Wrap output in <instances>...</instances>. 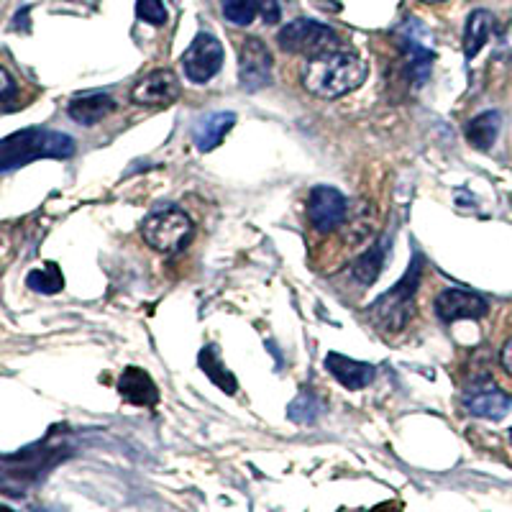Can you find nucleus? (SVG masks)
I'll return each instance as SVG.
<instances>
[{
  "instance_id": "393cba45",
  "label": "nucleus",
  "mask_w": 512,
  "mask_h": 512,
  "mask_svg": "<svg viewBox=\"0 0 512 512\" xmlns=\"http://www.w3.org/2000/svg\"><path fill=\"white\" fill-rule=\"evenodd\" d=\"M423 3H443V0H423Z\"/></svg>"
},
{
  "instance_id": "f8f14e48",
  "label": "nucleus",
  "mask_w": 512,
  "mask_h": 512,
  "mask_svg": "<svg viewBox=\"0 0 512 512\" xmlns=\"http://www.w3.org/2000/svg\"><path fill=\"white\" fill-rule=\"evenodd\" d=\"M326 369L344 384L346 390H364L374 382L377 369L367 361H354L344 354H328L326 356Z\"/></svg>"
},
{
  "instance_id": "f3484780",
  "label": "nucleus",
  "mask_w": 512,
  "mask_h": 512,
  "mask_svg": "<svg viewBox=\"0 0 512 512\" xmlns=\"http://www.w3.org/2000/svg\"><path fill=\"white\" fill-rule=\"evenodd\" d=\"M500 126H502L500 113L495 111L479 113L477 118H472V121L466 123V141H469L474 149H479V152H487V149H492L497 136H500Z\"/></svg>"
},
{
  "instance_id": "4be33fe9",
  "label": "nucleus",
  "mask_w": 512,
  "mask_h": 512,
  "mask_svg": "<svg viewBox=\"0 0 512 512\" xmlns=\"http://www.w3.org/2000/svg\"><path fill=\"white\" fill-rule=\"evenodd\" d=\"M136 16L152 26L167 24V8H164L162 0H139L136 3Z\"/></svg>"
},
{
  "instance_id": "4468645a",
  "label": "nucleus",
  "mask_w": 512,
  "mask_h": 512,
  "mask_svg": "<svg viewBox=\"0 0 512 512\" xmlns=\"http://www.w3.org/2000/svg\"><path fill=\"white\" fill-rule=\"evenodd\" d=\"M118 392L126 402L131 405H139V408H152L159 402V392H157V384L144 369H126L118 379Z\"/></svg>"
},
{
  "instance_id": "6e6552de",
  "label": "nucleus",
  "mask_w": 512,
  "mask_h": 512,
  "mask_svg": "<svg viewBox=\"0 0 512 512\" xmlns=\"http://www.w3.org/2000/svg\"><path fill=\"white\" fill-rule=\"evenodd\" d=\"M182 95L180 80L172 70H157L141 77L131 90V103L141 108H164Z\"/></svg>"
},
{
  "instance_id": "9b49d317",
  "label": "nucleus",
  "mask_w": 512,
  "mask_h": 512,
  "mask_svg": "<svg viewBox=\"0 0 512 512\" xmlns=\"http://www.w3.org/2000/svg\"><path fill=\"white\" fill-rule=\"evenodd\" d=\"M116 111V100L111 93L95 90V93H77L75 98L67 103V116L80 126H95L103 118H108Z\"/></svg>"
},
{
  "instance_id": "7ed1b4c3",
  "label": "nucleus",
  "mask_w": 512,
  "mask_h": 512,
  "mask_svg": "<svg viewBox=\"0 0 512 512\" xmlns=\"http://www.w3.org/2000/svg\"><path fill=\"white\" fill-rule=\"evenodd\" d=\"M141 236L154 251L162 254H177L192 241V221L185 210L164 208L146 216L141 223Z\"/></svg>"
},
{
  "instance_id": "39448f33",
  "label": "nucleus",
  "mask_w": 512,
  "mask_h": 512,
  "mask_svg": "<svg viewBox=\"0 0 512 512\" xmlns=\"http://www.w3.org/2000/svg\"><path fill=\"white\" fill-rule=\"evenodd\" d=\"M277 44L287 54H305V57H318L323 52H333L338 44V36L331 26L313 21V18H297L292 24L282 26L277 34Z\"/></svg>"
},
{
  "instance_id": "6ab92c4d",
  "label": "nucleus",
  "mask_w": 512,
  "mask_h": 512,
  "mask_svg": "<svg viewBox=\"0 0 512 512\" xmlns=\"http://www.w3.org/2000/svg\"><path fill=\"white\" fill-rule=\"evenodd\" d=\"M200 369H203V372L210 377V382L218 384L226 395H233L236 387H239V384H236V377H233V374L226 369V364L218 359L216 349L200 351Z\"/></svg>"
},
{
  "instance_id": "9d476101",
  "label": "nucleus",
  "mask_w": 512,
  "mask_h": 512,
  "mask_svg": "<svg viewBox=\"0 0 512 512\" xmlns=\"http://www.w3.org/2000/svg\"><path fill=\"white\" fill-rule=\"evenodd\" d=\"M433 308H436L438 320H443V323H456V320H477V318H484L489 310L484 297L474 295V292L456 290V287H451V290H443L441 295L436 297Z\"/></svg>"
},
{
  "instance_id": "aec40b11",
  "label": "nucleus",
  "mask_w": 512,
  "mask_h": 512,
  "mask_svg": "<svg viewBox=\"0 0 512 512\" xmlns=\"http://www.w3.org/2000/svg\"><path fill=\"white\" fill-rule=\"evenodd\" d=\"M26 285H29L34 292H41V295H54V292L62 290L64 280L57 264H47L44 269H34V272H29Z\"/></svg>"
},
{
  "instance_id": "a211bd4d",
  "label": "nucleus",
  "mask_w": 512,
  "mask_h": 512,
  "mask_svg": "<svg viewBox=\"0 0 512 512\" xmlns=\"http://www.w3.org/2000/svg\"><path fill=\"white\" fill-rule=\"evenodd\" d=\"M492 29H495V18L489 11H474L466 21L464 29V54L466 59H474L484 49V44L492 36Z\"/></svg>"
},
{
  "instance_id": "5701e85b",
  "label": "nucleus",
  "mask_w": 512,
  "mask_h": 512,
  "mask_svg": "<svg viewBox=\"0 0 512 512\" xmlns=\"http://www.w3.org/2000/svg\"><path fill=\"white\" fill-rule=\"evenodd\" d=\"M18 108V85L6 67H0V111Z\"/></svg>"
},
{
  "instance_id": "b1692460",
  "label": "nucleus",
  "mask_w": 512,
  "mask_h": 512,
  "mask_svg": "<svg viewBox=\"0 0 512 512\" xmlns=\"http://www.w3.org/2000/svg\"><path fill=\"white\" fill-rule=\"evenodd\" d=\"M500 364L505 367V372L512 377V338L502 346V354H500Z\"/></svg>"
},
{
  "instance_id": "dca6fc26",
  "label": "nucleus",
  "mask_w": 512,
  "mask_h": 512,
  "mask_svg": "<svg viewBox=\"0 0 512 512\" xmlns=\"http://www.w3.org/2000/svg\"><path fill=\"white\" fill-rule=\"evenodd\" d=\"M466 410L477 418H487V420H502L512 408L510 395H505L497 387H489V390H479L474 395L466 397Z\"/></svg>"
},
{
  "instance_id": "423d86ee",
  "label": "nucleus",
  "mask_w": 512,
  "mask_h": 512,
  "mask_svg": "<svg viewBox=\"0 0 512 512\" xmlns=\"http://www.w3.org/2000/svg\"><path fill=\"white\" fill-rule=\"evenodd\" d=\"M182 67L192 82H198V85L210 82L223 67V44L208 31H200L187 47V52L182 54Z\"/></svg>"
},
{
  "instance_id": "f257e3e1",
  "label": "nucleus",
  "mask_w": 512,
  "mask_h": 512,
  "mask_svg": "<svg viewBox=\"0 0 512 512\" xmlns=\"http://www.w3.org/2000/svg\"><path fill=\"white\" fill-rule=\"evenodd\" d=\"M367 80V62L354 52L333 49L318 57H310L303 70V85L310 95L323 100H336L354 93Z\"/></svg>"
},
{
  "instance_id": "f03ea898",
  "label": "nucleus",
  "mask_w": 512,
  "mask_h": 512,
  "mask_svg": "<svg viewBox=\"0 0 512 512\" xmlns=\"http://www.w3.org/2000/svg\"><path fill=\"white\" fill-rule=\"evenodd\" d=\"M75 141L59 131L47 128H24L0 139V175L36 162V159H70Z\"/></svg>"
},
{
  "instance_id": "412c9836",
  "label": "nucleus",
  "mask_w": 512,
  "mask_h": 512,
  "mask_svg": "<svg viewBox=\"0 0 512 512\" xmlns=\"http://www.w3.org/2000/svg\"><path fill=\"white\" fill-rule=\"evenodd\" d=\"M379 269H382V251L372 249L361 256V259H356V264L351 267V274H354L361 285H372L377 280Z\"/></svg>"
},
{
  "instance_id": "1a4fd4ad",
  "label": "nucleus",
  "mask_w": 512,
  "mask_h": 512,
  "mask_svg": "<svg viewBox=\"0 0 512 512\" xmlns=\"http://www.w3.org/2000/svg\"><path fill=\"white\" fill-rule=\"evenodd\" d=\"M308 213L310 223H313L320 233H331L346 221V198L328 185L313 187V192H310Z\"/></svg>"
},
{
  "instance_id": "0eeeda50",
  "label": "nucleus",
  "mask_w": 512,
  "mask_h": 512,
  "mask_svg": "<svg viewBox=\"0 0 512 512\" xmlns=\"http://www.w3.org/2000/svg\"><path fill=\"white\" fill-rule=\"evenodd\" d=\"M274 59L262 39H246L239 57V82L246 93H256L272 85Z\"/></svg>"
},
{
  "instance_id": "a878e982",
  "label": "nucleus",
  "mask_w": 512,
  "mask_h": 512,
  "mask_svg": "<svg viewBox=\"0 0 512 512\" xmlns=\"http://www.w3.org/2000/svg\"><path fill=\"white\" fill-rule=\"evenodd\" d=\"M0 512H11V510H8V507H3V505H0Z\"/></svg>"
},
{
  "instance_id": "ddd939ff",
  "label": "nucleus",
  "mask_w": 512,
  "mask_h": 512,
  "mask_svg": "<svg viewBox=\"0 0 512 512\" xmlns=\"http://www.w3.org/2000/svg\"><path fill=\"white\" fill-rule=\"evenodd\" d=\"M223 16L236 26H251L256 16H262L267 24L280 21L277 0H223Z\"/></svg>"
},
{
  "instance_id": "2eb2a0df",
  "label": "nucleus",
  "mask_w": 512,
  "mask_h": 512,
  "mask_svg": "<svg viewBox=\"0 0 512 512\" xmlns=\"http://www.w3.org/2000/svg\"><path fill=\"white\" fill-rule=\"evenodd\" d=\"M233 123H236V113H208V116L200 118V121L195 123V128H192V141H195V146H198L200 152H213V149L226 139V134L233 128Z\"/></svg>"
},
{
  "instance_id": "20e7f679",
  "label": "nucleus",
  "mask_w": 512,
  "mask_h": 512,
  "mask_svg": "<svg viewBox=\"0 0 512 512\" xmlns=\"http://www.w3.org/2000/svg\"><path fill=\"white\" fill-rule=\"evenodd\" d=\"M415 290H418V267L410 269L397 287L382 295L372 305L377 326L387 333H397L408 326L415 310Z\"/></svg>"
}]
</instances>
